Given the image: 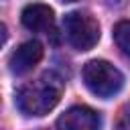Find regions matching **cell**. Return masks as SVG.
I'll list each match as a JSON object with an SVG mask.
<instances>
[{
  "label": "cell",
  "instance_id": "1",
  "mask_svg": "<svg viewBox=\"0 0 130 130\" xmlns=\"http://www.w3.org/2000/svg\"><path fill=\"white\" fill-rule=\"evenodd\" d=\"M61 95H63V79L57 73L47 71L18 89L16 104L20 112H24L26 116H45L59 104Z\"/></svg>",
  "mask_w": 130,
  "mask_h": 130
},
{
  "label": "cell",
  "instance_id": "2",
  "mask_svg": "<svg viewBox=\"0 0 130 130\" xmlns=\"http://www.w3.org/2000/svg\"><path fill=\"white\" fill-rule=\"evenodd\" d=\"M83 83L91 93L100 98H110L122 89L124 75L112 63L104 59H93L83 67Z\"/></svg>",
  "mask_w": 130,
  "mask_h": 130
},
{
  "label": "cell",
  "instance_id": "3",
  "mask_svg": "<svg viewBox=\"0 0 130 130\" xmlns=\"http://www.w3.org/2000/svg\"><path fill=\"white\" fill-rule=\"evenodd\" d=\"M63 28H65V37L71 43V47H75L77 51H89L98 41H100V24L98 20L81 10L69 12L63 18Z\"/></svg>",
  "mask_w": 130,
  "mask_h": 130
},
{
  "label": "cell",
  "instance_id": "4",
  "mask_svg": "<svg viewBox=\"0 0 130 130\" xmlns=\"http://www.w3.org/2000/svg\"><path fill=\"white\" fill-rule=\"evenodd\" d=\"M57 130H100V116L87 106H73L57 120Z\"/></svg>",
  "mask_w": 130,
  "mask_h": 130
},
{
  "label": "cell",
  "instance_id": "5",
  "mask_svg": "<svg viewBox=\"0 0 130 130\" xmlns=\"http://www.w3.org/2000/svg\"><path fill=\"white\" fill-rule=\"evenodd\" d=\"M41 57H43V45L39 41H26L10 55V71L22 75L30 71L41 61Z\"/></svg>",
  "mask_w": 130,
  "mask_h": 130
},
{
  "label": "cell",
  "instance_id": "6",
  "mask_svg": "<svg viewBox=\"0 0 130 130\" xmlns=\"http://www.w3.org/2000/svg\"><path fill=\"white\" fill-rule=\"evenodd\" d=\"M20 20L28 30L39 32V30H49L53 26L55 16H53V8H49L47 4L35 2V4H28V6L22 8Z\"/></svg>",
  "mask_w": 130,
  "mask_h": 130
},
{
  "label": "cell",
  "instance_id": "7",
  "mask_svg": "<svg viewBox=\"0 0 130 130\" xmlns=\"http://www.w3.org/2000/svg\"><path fill=\"white\" fill-rule=\"evenodd\" d=\"M114 41L118 49L130 57V20H120L114 26Z\"/></svg>",
  "mask_w": 130,
  "mask_h": 130
},
{
  "label": "cell",
  "instance_id": "8",
  "mask_svg": "<svg viewBox=\"0 0 130 130\" xmlns=\"http://www.w3.org/2000/svg\"><path fill=\"white\" fill-rule=\"evenodd\" d=\"M114 130H130V100L120 108L118 118H116V128Z\"/></svg>",
  "mask_w": 130,
  "mask_h": 130
},
{
  "label": "cell",
  "instance_id": "9",
  "mask_svg": "<svg viewBox=\"0 0 130 130\" xmlns=\"http://www.w3.org/2000/svg\"><path fill=\"white\" fill-rule=\"evenodd\" d=\"M63 2H75V0H63Z\"/></svg>",
  "mask_w": 130,
  "mask_h": 130
}]
</instances>
